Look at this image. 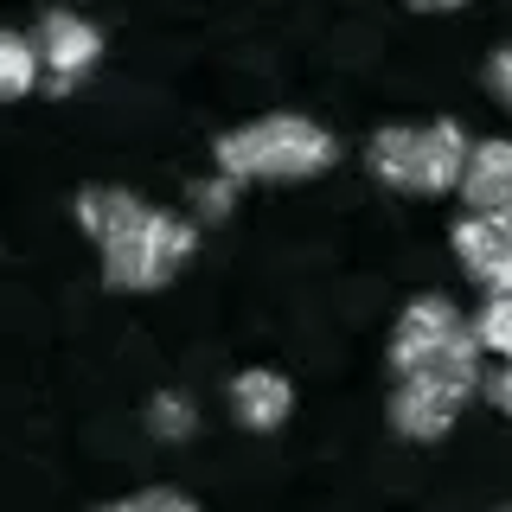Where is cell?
Returning a JSON list of instances; mask_svg holds the SVG:
<instances>
[{"mask_svg":"<svg viewBox=\"0 0 512 512\" xmlns=\"http://www.w3.org/2000/svg\"><path fill=\"white\" fill-rule=\"evenodd\" d=\"M487 90L500 109H512V45H493L487 52Z\"/></svg>","mask_w":512,"mask_h":512,"instance_id":"obj_16","label":"cell"},{"mask_svg":"<svg viewBox=\"0 0 512 512\" xmlns=\"http://www.w3.org/2000/svg\"><path fill=\"white\" fill-rule=\"evenodd\" d=\"M71 212H77V224H84L90 244H96V250H109V244H122V237L135 231V224L148 218L154 205L141 199V192H128V186H84Z\"/></svg>","mask_w":512,"mask_h":512,"instance_id":"obj_10","label":"cell"},{"mask_svg":"<svg viewBox=\"0 0 512 512\" xmlns=\"http://www.w3.org/2000/svg\"><path fill=\"white\" fill-rule=\"evenodd\" d=\"M468 320H461V308L448 295H410L404 308H397V320H391V346H384V359H391V372L397 378H416L423 365H436L442 352H455L461 340H468Z\"/></svg>","mask_w":512,"mask_h":512,"instance_id":"obj_4","label":"cell"},{"mask_svg":"<svg viewBox=\"0 0 512 512\" xmlns=\"http://www.w3.org/2000/svg\"><path fill=\"white\" fill-rule=\"evenodd\" d=\"M468 128L455 116L436 122H384L372 141H365V167H372L378 186L404 192V199H442V192H461V167H468Z\"/></svg>","mask_w":512,"mask_h":512,"instance_id":"obj_2","label":"cell"},{"mask_svg":"<svg viewBox=\"0 0 512 512\" xmlns=\"http://www.w3.org/2000/svg\"><path fill=\"white\" fill-rule=\"evenodd\" d=\"M474 340H480V352H487L493 365H512V295L480 301V314H474Z\"/></svg>","mask_w":512,"mask_h":512,"instance_id":"obj_13","label":"cell"},{"mask_svg":"<svg viewBox=\"0 0 512 512\" xmlns=\"http://www.w3.org/2000/svg\"><path fill=\"white\" fill-rule=\"evenodd\" d=\"M333 160H340V135L314 116H295V109L250 116L212 141V167L237 186L244 180H320Z\"/></svg>","mask_w":512,"mask_h":512,"instance_id":"obj_1","label":"cell"},{"mask_svg":"<svg viewBox=\"0 0 512 512\" xmlns=\"http://www.w3.org/2000/svg\"><path fill=\"white\" fill-rule=\"evenodd\" d=\"M192 250H199V224L154 205L122 244H109L96 256H103V282L109 288H122V295H154V288H167L192 263Z\"/></svg>","mask_w":512,"mask_h":512,"instance_id":"obj_3","label":"cell"},{"mask_svg":"<svg viewBox=\"0 0 512 512\" xmlns=\"http://www.w3.org/2000/svg\"><path fill=\"white\" fill-rule=\"evenodd\" d=\"M384 416H391V429L404 442H442L448 429H455V416H461V397L442 391V384H429V378H397Z\"/></svg>","mask_w":512,"mask_h":512,"instance_id":"obj_7","label":"cell"},{"mask_svg":"<svg viewBox=\"0 0 512 512\" xmlns=\"http://www.w3.org/2000/svg\"><path fill=\"white\" fill-rule=\"evenodd\" d=\"M90 512H199V500L180 487H141L128 500H109V506H90Z\"/></svg>","mask_w":512,"mask_h":512,"instance_id":"obj_15","label":"cell"},{"mask_svg":"<svg viewBox=\"0 0 512 512\" xmlns=\"http://www.w3.org/2000/svg\"><path fill=\"white\" fill-rule=\"evenodd\" d=\"M141 423H148L154 442H192L199 436V410H192L186 391H154L148 410H141Z\"/></svg>","mask_w":512,"mask_h":512,"instance_id":"obj_12","label":"cell"},{"mask_svg":"<svg viewBox=\"0 0 512 512\" xmlns=\"http://www.w3.org/2000/svg\"><path fill=\"white\" fill-rule=\"evenodd\" d=\"M480 397H487L500 416H512V365H487V378H480Z\"/></svg>","mask_w":512,"mask_h":512,"instance_id":"obj_17","label":"cell"},{"mask_svg":"<svg viewBox=\"0 0 512 512\" xmlns=\"http://www.w3.org/2000/svg\"><path fill=\"white\" fill-rule=\"evenodd\" d=\"M461 205L468 218H500L512 212V141L487 135L468 148V167H461Z\"/></svg>","mask_w":512,"mask_h":512,"instance_id":"obj_9","label":"cell"},{"mask_svg":"<svg viewBox=\"0 0 512 512\" xmlns=\"http://www.w3.org/2000/svg\"><path fill=\"white\" fill-rule=\"evenodd\" d=\"M186 205H192V224H224V218H231V205H237V180H224V173L192 180Z\"/></svg>","mask_w":512,"mask_h":512,"instance_id":"obj_14","label":"cell"},{"mask_svg":"<svg viewBox=\"0 0 512 512\" xmlns=\"http://www.w3.org/2000/svg\"><path fill=\"white\" fill-rule=\"evenodd\" d=\"M45 77L39 64V45H32V32H13L0 26V103H13V96H32Z\"/></svg>","mask_w":512,"mask_h":512,"instance_id":"obj_11","label":"cell"},{"mask_svg":"<svg viewBox=\"0 0 512 512\" xmlns=\"http://www.w3.org/2000/svg\"><path fill=\"white\" fill-rule=\"evenodd\" d=\"M32 45H39V64H45V90L64 96L84 71L103 64V26L84 20V13L58 7V13H39V26H32Z\"/></svg>","mask_w":512,"mask_h":512,"instance_id":"obj_5","label":"cell"},{"mask_svg":"<svg viewBox=\"0 0 512 512\" xmlns=\"http://www.w3.org/2000/svg\"><path fill=\"white\" fill-rule=\"evenodd\" d=\"M224 404H231L237 429L269 436V429H282L288 416H295V384L282 372H269V365H244V372L231 378V391H224Z\"/></svg>","mask_w":512,"mask_h":512,"instance_id":"obj_8","label":"cell"},{"mask_svg":"<svg viewBox=\"0 0 512 512\" xmlns=\"http://www.w3.org/2000/svg\"><path fill=\"white\" fill-rule=\"evenodd\" d=\"M448 244H455V263L461 276H468L487 301L512 295V212L500 218H455V231H448Z\"/></svg>","mask_w":512,"mask_h":512,"instance_id":"obj_6","label":"cell"}]
</instances>
